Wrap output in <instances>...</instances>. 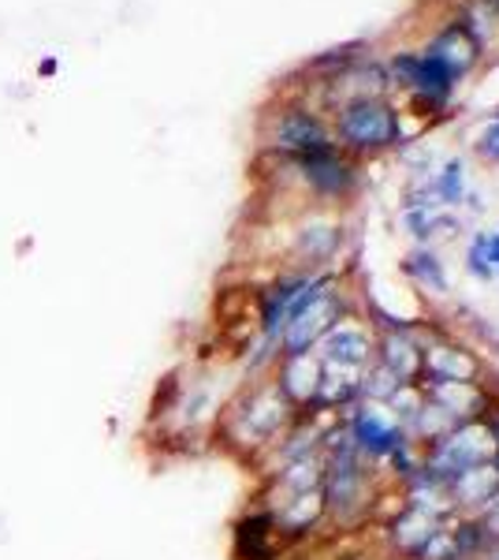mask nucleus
<instances>
[{"label":"nucleus","instance_id":"15","mask_svg":"<svg viewBox=\"0 0 499 560\" xmlns=\"http://www.w3.org/2000/svg\"><path fill=\"white\" fill-rule=\"evenodd\" d=\"M496 8H499V0H496Z\"/></svg>","mask_w":499,"mask_h":560},{"label":"nucleus","instance_id":"13","mask_svg":"<svg viewBox=\"0 0 499 560\" xmlns=\"http://www.w3.org/2000/svg\"><path fill=\"white\" fill-rule=\"evenodd\" d=\"M432 191H437L443 206H462V198H466V168H462V161H448V165H443Z\"/></svg>","mask_w":499,"mask_h":560},{"label":"nucleus","instance_id":"1","mask_svg":"<svg viewBox=\"0 0 499 560\" xmlns=\"http://www.w3.org/2000/svg\"><path fill=\"white\" fill-rule=\"evenodd\" d=\"M295 404L280 393L272 374L247 377L224 404L213 438L242 459H265L269 448L295 427Z\"/></svg>","mask_w":499,"mask_h":560},{"label":"nucleus","instance_id":"3","mask_svg":"<svg viewBox=\"0 0 499 560\" xmlns=\"http://www.w3.org/2000/svg\"><path fill=\"white\" fill-rule=\"evenodd\" d=\"M340 422H343V430H347L354 453L366 459L369 467H380L403 441H411L406 430L395 422V415L388 411V404L358 400L354 408L340 415Z\"/></svg>","mask_w":499,"mask_h":560},{"label":"nucleus","instance_id":"12","mask_svg":"<svg viewBox=\"0 0 499 560\" xmlns=\"http://www.w3.org/2000/svg\"><path fill=\"white\" fill-rule=\"evenodd\" d=\"M466 273L480 284L499 277V232H477L466 250Z\"/></svg>","mask_w":499,"mask_h":560},{"label":"nucleus","instance_id":"14","mask_svg":"<svg viewBox=\"0 0 499 560\" xmlns=\"http://www.w3.org/2000/svg\"><path fill=\"white\" fill-rule=\"evenodd\" d=\"M474 150H477L480 161H488V165H499V120H492L485 131L477 135Z\"/></svg>","mask_w":499,"mask_h":560},{"label":"nucleus","instance_id":"6","mask_svg":"<svg viewBox=\"0 0 499 560\" xmlns=\"http://www.w3.org/2000/svg\"><path fill=\"white\" fill-rule=\"evenodd\" d=\"M335 147L332 128L313 113V108H284L272 124V150H280V158H302V153Z\"/></svg>","mask_w":499,"mask_h":560},{"label":"nucleus","instance_id":"4","mask_svg":"<svg viewBox=\"0 0 499 560\" xmlns=\"http://www.w3.org/2000/svg\"><path fill=\"white\" fill-rule=\"evenodd\" d=\"M284 161L292 165L295 179L310 191V198H317V202H343V198H351L354 187H358V168H354V161L340 147H324V150L302 153V158H284Z\"/></svg>","mask_w":499,"mask_h":560},{"label":"nucleus","instance_id":"2","mask_svg":"<svg viewBox=\"0 0 499 560\" xmlns=\"http://www.w3.org/2000/svg\"><path fill=\"white\" fill-rule=\"evenodd\" d=\"M332 139L343 153H380L403 142V128H399V113L392 102L380 94H351L347 102L335 108Z\"/></svg>","mask_w":499,"mask_h":560},{"label":"nucleus","instance_id":"10","mask_svg":"<svg viewBox=\"0 0 499 560\" xmlns=\"http://www.w3.org/2000/svg\"><path fill=\"white\" fill-rule=\"evenodd\" d=\"M425 52L443 60L455 75H466L480 57V42L474 38V31H470L466 23H451V26H443L429 45H425Z\"/></svg>","mask_w":499,"mask_h":560},{"label":"nucleus","instance_id":"11","mask_svg":"<svg viewBox=\"0 0 499 560\" xmlns=\"http://www.w3.org/2000/svg\"><path fill=\"white\" fill-rule=\"evenodd\" d=\"M403 273L411 277L417 288H425V292H437V295L448 292V269H443V261L437 258L432 247H414L411 255L403 258Z\"/></svg>","mask_w":499,"mask_h":560},{"label":"nucleus","instance_id":"7","mask_svg":"<svg viewBox=\"0 0 499 560\" xmlns=\"http://www.w3.org/2000/svg\"><path fill=\"white\" fill-rule=\"evenodd\" d=\"M284 549L287 541L276 530V520L261 504L242 512V520L235 523V560H280Z\"/></svg>","mask_w":499,"mask_h":560},{"label":"nucleus","instance_id":"9","mask_svg":"<svg viewBox=\"0 0 499 560\" xmlns=\"http://www.w3.org/2000/svg\"><path fill=\"white\" fill-rule=\"evenodd\" d=\"M421 359H425V340H417V332H377L373 363L392 370L399 382H417Z\"/></svg>","mask_w":499,"mask_h":560},{"label":"nucleus","instance_id":"5","mask_svg":"<svg viewBox=\"0 0 499 560\" xmlns=\"http://www.w3.org/2000/svg\"><path fill=\"white\" fill-rule=\"evenodd\" d=\"M377 351V329L369 322H361L358 314H347L343 322H335L321 337V345L313 348V355L321 359V366H340V370H366L373 363Z\"/></svg>","mask_w":499,"mask_h":560},{"label":"nucleus","instance_id":"8","mask_svg":"<svg viewBox=\"0 0 499 560\" xmlns=\"http://www.w3.org/2000/svg\"><path fill=\"white\" fill-rule=\"evenodd\" d=\"M272 382L280 385V393L295 404V411H310L317 400V388H321V359L313 355H280L272 366Z\"/></svg>","mask_w":499,"mask_h":560}]
</instances>
